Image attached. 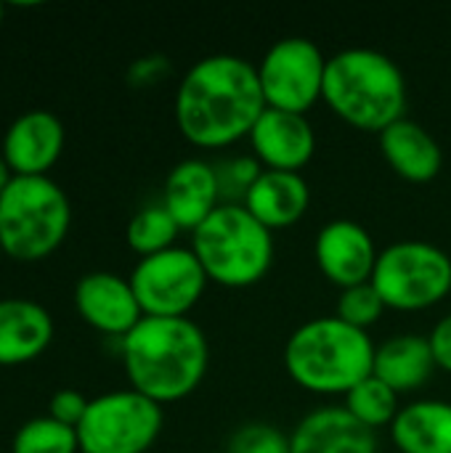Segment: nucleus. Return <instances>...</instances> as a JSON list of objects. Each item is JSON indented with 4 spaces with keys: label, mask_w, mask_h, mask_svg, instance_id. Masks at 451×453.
Segmentation results:
<instances>
[{
    "label": "nucleus",
    "mask_w": 451,
    "mask_h": 453,
    "mask_svg": "<svg viewBox=\"0 0 451 453\" xmlns=\"http://www.w3.org/2000/svg\"><path fill=\"white\" fill-rule=\"evenodd\" d=\"M263 111L258 69L234 53H213L191 64L173 101L175 125L197 149H226L245 141Z\"/></svg>",
    "instance_id": "obj_1"
},
{
    "label": "nucleus",
    "mask_w": 451,
    "mask_h": 453,
    "mask_svg": "<svg viewBox=\"0 0 451 453\" xmlns=\"http://www.w3.org/2000/svg\"><path fill=\"white\" fill-rule=\"evenodd\" d=\"M120 350L130 388L159 406L189 398L210 364L207 337L191 319L144 316Z\"/></svg>",
    "instance_id": "obj_2"
},
{
    "label": "nucleus",
    "mask_w": 451,
    "mask_h": 453,
    "mask_svg": "<svg viewBox=\"0 0 451 453\" xmlns=\"http://www.w3.org/2000/svg\"><path fill=\"white\" fill-rule=\"evenodd\" d=\"M322 101L346 125L380 135L404 117L407 77L383 50L351 45L327 58Z\"/></svg>",
    "instance_id": "obj_3"
},
{
    "label": "nucleus",
    "mask_w": 451,
    "mask_h": 453,
    "mask_svg": "<svg viewBox=\"0 0 451 453\" xmlns=\"http://www.w3.org/2000/svg\"><path fill=\"white\" fill-rule=\"evenodd\" d=\"M375 348L369 332L338 316L311 319L287 337L284 369L298 388L314 395L346 398L372 374Z\"/></svg>",
    "instance_id": "obj_4"
},
{
    "label": "nucleus",
    "mask_w": 451,
    "mask_h": 453,
    "mask_svg": "<svg viewBox=\"0 0 451 453\" xmlns=\"http://www.w3.org/2000/svg\"><path fill=\"white\" fill-rule=\"evenodd\" d=\"M191 250L213 284L245 289L266 279L276 244L274 231L255 220L245 204H221L191 231Z\"/></svg>",
    "instance_id": "obj_5"
},
{
    "label": "nucleus",
    "mask_w": 451,
    "mask_h": 453,
    "mask_svg": "<svg viewBox=\"0 0 451 453\" xmlns=\"http://www.w3.org/2000/svg\"><path fill=\"white\" fill-rule=\"evenodd\" d=\"M72 223L69 199L48 175H13L0 194V242L13 260L53 255Z\"/></svg>",
    "instance_id": "obj_6"
},
{
    "label": "nucleus",
    "mask_w": 451,
    "mask_h": 453,
    "mask_svg": "<svg viewBox=\"0 0 451 453\" xmlns=\"http://www.w3.org/2000/svg\"><path fill=\"white\" fill-rule=\"evenodd\" d=\"M372 287L391 311H428L451 292V257L423 239L393 242L377 255Z\"/></svg>",
    "instance_id": "obj_7"
},
{
    "label": "nucleus",
    "mask_w": 451,
    "mask_h": 453,
    "mask_svg": "<svg viewBox=\"0 0 451 453\" xmlns=\"http://www.w3.org/2000/svg\"><path fill=\"white\" fill-rule=\"evenodd\" d=\"M162 406L138 390H114L93 398L77 427L82 453H146L162 433Z\"/></svg>",
    "instance_id": "obj_8"
},
{
    "label": "nucleus",
    "mask_w": 451,
    "mask_h": 453,
    "mask_svg": "<svg viewBox=\"0 0 451 453\" xmlns=\"http://www.w3.org/2000/svg\"><path fill=\"white\" fill-rule=\"evenodd\" d=\"M210 279L191 247H170L141 257L130 273V287L144 316L189 319L207 289Z\"/></svg>",
    "instance_id": "obj_9"
},
{
    "label": "nucleus",
    "mask_w": 451,
    "mask_h": 453,
    "mask_svg": "<svg viewBox=\"0 0 451 453\" xmlns=\"http://www.w3.org/2000/svg\"><path fill=\"white\" fill-rule=\"evenodd\" d=\"M327 58L330 56L308 37L295 35L276 40L255 64L266 109L308 114V109L322 101Z\"/></svg>",
    "instance_id": "obj_10"
},
{
    "label": "nucleus",
    "mask_w": 451,
    "mask_h": 453,
    "mask_svg": "<svg viewBox=\"0 0 451 453\" xmlns=\"http://www.w3.org/2000/svg\"><path fill=\"white\" fill-rule=\"evenodd\" d=\"M377 255L380 250L372 234L348 218L324 223L314 242V257L322 276L340 289L372 281Z\"/></svg>",
    "instance_id": "obj_11"
},
{
    "label": "nucleus",
    "mask_w": 451,
    "mask_h": 453,
    "mask_svg": "<svg viewBox=\"0 0 451 453\" xmlns=\"http://www.w3.org/2000/svg\"><path fill=\"white\" fill-rule=\"evenodd\" d=\"M74 308L88 326L109 337H128L144 319L130 279L109 271L85 273L74 287Z\"/></svg>",
    "instance_id": "obj_12"
},
{
    "label": "nucleus",
    "mask_w": 451,
    "mask_h": 453,
    "mask_svg": "<svg viewBox=\"0 0 451 453\" xmlns=\"http://www.w3.org/2000/svg\"><path fill=\"white\" fill-rule=\"evenodd\" d=\"M250 154L263 170L300 173L316 151V130L306 114L266 109L247 135Z\"/></svg>",
    "instance_id": "obj_13"
},
{
    "label": "nucleus",
    "mask_w": 451,
    "mask_h": 453,
    "mask_svg": "<svg viewBox=\"0 0 451 453\" xmlns=\"http://www.w3.org/2000/svg\"><path fill=\"white\" fill-rule=\"evenodd\" d=\"M159 202L181 231H197L223 204L215 165L199 157L178 162L165 178Z\"/></svg>",
    "instance_id": "obj_14"
},
{
    "label": "nucleus",
    "mask_w": 451,
    "mask_h": 453,
    "mask_svg": "<svg viewBox=\"0 0 451 453\" xmlns=\"http://www.w3.org/2000/svg\"><path fill=\"white\" fill-rule=\"evenodd\" d=\"M0 151L13 175H45L64 151V125L45 109L27 111L11 122Z\"/></svg>",
    "instance_id": "obj_15"
},
{
    "label": "nucleus",
    "mask_w": 451,
    "mask_h": 453,
    "mask_svg": "<svg viewBox=\"0 0 451 453\" xmlns=\"http://www.w3.org/2000/svg\"><path fill=\"white\" fill-rule=\"evenodd\" d=\"M290 453H377V438L346 406H319L290 433Z\"/></svg>",
    "instance_id": "obj_16"
},
{
    "label": "nucleus",
    "mask_w": 451,
    "mask_h": 453,
    "mask_svg": "<svg viewBox=\"0 0 451 453\" xmlns=\"http://www.w3.org/2000/svg\"><path fill=\"white\" fill-rule=\"evenodd\" d=\"M242 204L268 231H282L295 226L308 212L311 188L300 173L263 170Z\"/></svg>",
    "instance_id": "obj_17"
},
{
    "label": "nucleus",
    "mask_w": 451,
    "mask_h": 453,
    "mask_svg": "<svg viewBox=\"0 0 451 453\" xmlns=\"http://www.w3.org/2000/svg\"><path fill=\"white\" fill-rule=\"evenodd\" d=\"M377 138H380L383 159L391 165V170L399 178L409 183H428L444 167V151L439 141L420 122L409 117H401L399 122L385 127Z\"/></svg>",
    "instance_id": "obj_18"
},
{
    "label": "nucleus",
    "mask_w": 451,
    "mask_h": 453,
    "mask_svg": "<svg viewBox=\"0 0 451 453\" xmlns=\"http://www.w3.org/2000/svg\"><path fill=\"white\" fill-rule=\"evenodd\" d=\"M53 340L48 311L32 300H0V366L35 361Z\"/></svg>",
    "instance_id": "obj_19"
},
{
    "label": "nucleus",
    "mask_w": 451,
    "mask_h": 453,
    "mask_svg": "<svg viewBox=\"0 0 451 453\" xmlns=\"http://www.w3.org/2000/svg\"><path fill=\"white\" fill-rule=\"evenodd\" d=\"M436 369L439 366L428 334H415V332L393 334L375 348L372 374L399 395L420 390Z\"/></svg>",
    "instance_id": "obj_20"
},
{
    "label": "nucleus",
    "mask_w": 451,
    "mask_h": 453,
    "mask_svg": "<svg viewBox=\"0 0 451 453\" xmlns=\"http://www.w3.org/2000/svg\"><path fill=\"white\" fill-rule=\"evenodd\" d=\"M388 430L399 453H451V403L412 401L399 409Z\"/></svg>",
    "instance_id": "obj_21"
},
{
    "label": "nucleus",
    "mask_w": 451,
    "mask_h": 453,
    "mask_svg": "<svg viewBox=\"0 0 451 453\" xmlns=\"http://www.w3.org/2000/svg\"><path fill=\"white\" fill-rule=\"evenodd\" d=\"M178 234H181V226L173 220V215L165 210L162 202H154V204L141 207L130 218L125 239L136 255L149 257V255H157V252L175 247Z\"/></svg>",
    "instance_id": "obj_22"
},
{
    "label": "nucleus",
    "mask_w": 451,
    "mask_h": 453,
    "mask_svg": "<svg viewBox=\"0 0 451 453\" xmlns=\"http://www.w3.org/2000/svg\"><path fill=\"white\" fill-rule=\"evenodd\" d=\"M346 411L372 433L380 427H391L396 414H399V393L391 390L383 380L369 374L364 382H359L348 395H346Z\"/></svg>",
    "instance_id": "obj_23"
},
{
    "label": "nucleus",
    "mask_w": 451,
    "mask_h": 453,
    "mask_svg": "<svg viewBox=\"0 0 451 453\" xmlns=\"http://www.w3.org/2000/svg\"><path fill=\"white\" fill-rule=\"evenodd\" d=\"M13 453H77L80 441L77 430L51 419V417H37L29 419L19 427L13 435Z\"/></svg>",
    "instance_id": "obj_24"
},
{
    "label": "nucleus",
    "mask_w": 451,
    "mask_h": 453,
    "mask_svg": "<svg viewBox=\"0 0 451 453\" xmlns=\"http://www.w3.org/2000/svg\"><path fill=\"white\" fill-rule=\"evenodd\" d=\"M385 311H388V308H385L380 292L372 287V281H367V284H356V287L340 289L335 316L343 319L346 324H351V326L367 332L369 326H375V324L383 319Z\"/></svg>",
    "instance_id": "obj_25"
},
{
    "label": "nucleus",
    "mask_w": 451,
    "mask_h": 453,
    "mask_svg": "<svg viewBox=\"0 0 451 453\" xmlns=\"http://www.w3.org/2000/svg\"><path fill=\"white\" fill-rule=\"evenodd\" d=\"M215 173H218L223 204H242L247 191L263 173V165L253 154H237V157L221 159L215 165Z\"/></svg>",
    "instance_id": "obj_26"
},
{
    "label": "nucleus",
    "mask_w": 451,
    "mask_h": 453,
    "mask_svg": "<svg viewBox=\"0 0 451 453\" xmlns=\"http://www.w3.org/2000/svg\"><path fill=\"white\" fill-rule=\"evenodd\" d=\"M226 453H290V435L268 422H247L231 433Z\"/></svg>",
    "instance_id": "obj_27"
},
{
    "label": "nucleus",
    "mask_w": 451,
    "mask_h": 453,
    "mask_svg": "<svg viewBox=\"0 0 451 453\" xmlns=\"http://www.w3.org/2000/svg\"><path fill=\"white\" fill-rule=\"evenodd\" d=\"M88 403L90 401L77 390H58V393H53V398L48 403V417L66 425V427H72V430H77L85 411H88Z\"/></svg>",
    "instance_id": "obj_28"
},
{
    "label": "nucleus",
    "mask_w": 451,
    "mask_h": 453,
    "mask_svg": "<svg viewBox=\"0 0 451 453\" xmlns=\"http://www.w3.org/2000/svg\"><path fill=\"white\" fill-rule=\"evenodd\" d=\"M167 72H170V61L165 56H146V58H138L130 66V82L136 88H144V85H152V82L162 80Z\"/></svg>",
    "instance_id": "obj_29"
},
{
    "label": "nucleus",
    "mask_w": 451,
    "mask_h": 453,
    "mask_svg": "<svg viewBox=\"0 0 451 453\" xmlns=\"http://www.w3.org/2000/svg\"><path fill=\"white\" fill-rule=\"evenodd\" d=\"M428 340H431V348H433L436 366L451 374V313L449 316H444V319L433 326V332L428 334Z\"/></svg>",
    "instance_id": "obj_30"
},
{
    "label": "nucleus",
    "mask_w": 451,
    "mask_h": 453,
    "mask_svg": "<svg viewBox=\"0 0 451 453\" xmlns=\"http://www.w3.org/2000/svg\"><path fill=\"white\" fill-rule=\"evenodd\" d=\"M13 180V173H11V167H8V162H5V157H3V151H0V194L5 191V186Z\"/></svg>",
    "instance_id": "obj_31"
},
{
    "label": "nucleus",
    "mask_w": 451,
    "mask_h": 453,
    "mask_svg": "<svg viewBox=\"0 0 451 453\" xmlns=\"http://www.w3.org/2000/svg\"><path fill=\"white\" fill-rule=\"evenodd\" d=\"M3 13H5V8H3V3H0V21H3Z\"/></svg>",
    "instance_id": "obj_32"
},
{
    "label": "nucleus",
    "mask_w": 451,
    "mask_h": 453,
    "mask_svg": "<svg viewBox=\"0 0 451 453\" xmlns=\"http://www.w3.org/2000/svg\"><path fill=\"white\" fill-rule=\"evenodd\" d=\"M3 255H5V250H3V242H0V257H3Z\"/></svg>",
    "instance_id": "obj_33"
}]
</instances>
